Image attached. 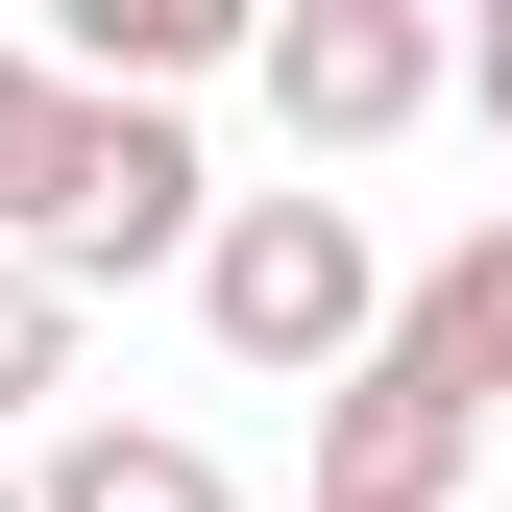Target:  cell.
<instances>
[{
    "label": "cell",
    "mask_w": 512,
    "mask_h": 512,
    "mask_svg": "<svg viewBox=\"0 0 512 512\" xmlns=\"http://www.w3.org/2000/svg\"><path fill=\"white\" fill-rule=\"evenodd\" d=\"M220 49H244V0H74L49 74H74V98H171V74H220Z\"/></svg>",
    "instance_id": "7"
},
{
    "label": "cell",
    "mask_w": 512,
    "mask_h": 512,
    "mask_svg": "<svg viewBox=\"0 0 512 512\" xmlns=\"http://www.w3.org/2000/svg\"><path fill=\"white\" fill-rule=\"evenodd\" d=\"M391 366H415L439 415H512V220H464V244L391 293Z\"/></svg>",
    "instance_id": "5"
},
{
    "label": "cell",
    "mask_w": 512,
    "mask_h": 512,
    "mask_svg": "<svg viewBox=\"0 0 512 512\" xmlns=\"http://www.w3.org/2000/svg\"><path fill=\"white\" fill-rule=\"evenodd\" d=\"M196 317H220V366H269V391H342V366L391 342V269H366L342 196H220L196 220Z\"/></svg>",
    "instance_id": "1"
},
{
    "label": "cell",
    "mask_w": 512,
    "mask_h": 512,
    "mask_svg": "<svg viewBox=\"0 0 512 512\" xmlns=\"http://www.w3.org/2000/svg\"><path fill=\"white\" fill-rule=\"evenodd\" d=\"M49 122H74V74H49V49H0V269H25V196H49Z\"/></svg>",
    "instance_id": "8"
},
{
    "label": "cell",
    "mask_w": 512,
    "mask_h": 512,
    "mask_svg": "<svg viewBox=\"0 0 512 512\" xmlns=\"http://www.w3.org/2000/svg\"><path fill=\"white\" fill-rule=\"evenodd\" d=\"M25 512H244V488H220L171 415H74V439L25 464Z\"/></svg>",
    "instance_id": "6"
},
{
    "label": "cell",
    "mask_w": 512,
    "mask_h": 512,
    "mask_svg": "<svg viewBox=\"0 0 512 512\" xmlns=\"http://www.w3.org/2000/svg\"><path fill=\"white\" fill-rule=\"evenodd\" d=\"M464 464H488V415H439V391H415L391 342H366L342 391H317V512H439Z\"/></svg>",
    "instance_id": "4"
},
{
    "label": "cell",
    "mask_w": 512,
    "mask_h": 512,
    "mask_svg": "<svg viewBox=\"0 0 512 512\" xmlns=\"http://www.w3.org/2000/svg\"><path fill=\"white\" fill-rule=\"evenodd\" d=\"M464 98H488V147H512V0H488V49H464Z\"/></svg>",
    "instance_id": "10"
},
{
    "label": "cell",
    "mask_w": 512,
    "mask_h": 512,
    "mask_svg": "<svg viewBox=\"0 0 512 512\" xmlns=\"http://www.w3.org/2000/svg\"><path fill=\"white\" fill-rule=\"evenodd\" d=\"M244 49H269V122H293V147H391V122H439V74H464L415 0H293V25H244Z\"/></svg>",
    "instance_id": "3"
},
{
    "label": "cell",
    "mask_w": 512,
    "mask_h": 512,
    "mask_svg": "<svg viewBox=\"0 0 512 512\" xmlns=\"http://www.w3.org/2000/svg\"><path fill=\"white\" fill-rule=\"evenodd\" d=\"M49 391H74V293H49V269H0V439H25Z\"/></svg>",
    "instance_id": "9"
},
{
    "label": "cell",
    "mask_w": 512,
    "mask_h": 512,
    "mask_svg": "<svg viewBox=\"0 0 512 512\" xmlns=\"http://www.w3.org/2000/svg\"><path fill=\"white\" fill-rule=\"evenodd\" d=\"M0 512H25V464H0Z\"/></svg>",
    "instance_id": "11"
},
{
    "label": "cell",
    "mask_w": 512,
    "mask_h": 512,
    "mask_svg": "<svg viewBox=\"0 0 512 512\" xmlns=\"http://www.w3.org/2000/svg\"><path fill=\"white\" fill-rule=\"evenodd\" d=\"M196 220H220L196 122H171V98H74V122H49V196H25V269H49V293H98V269H196Z\"/></svg>",
    "instance_id": "2"
}]
</instances>
